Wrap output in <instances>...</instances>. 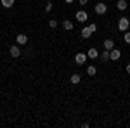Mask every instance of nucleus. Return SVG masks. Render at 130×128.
<instances>
[{
    "instance_id": "obj_23",
    "label": "nucleus",
    "mask_w": 130,
    "mask_h": 128,
    "mask_svg": "<svg viewBox=\"0 0 130 128\" xmlns=\"http://www.w3.org/2000/svg\"><path fill=\"white\" fill-rule=\"evenodd\" d=\"M64 2H66V4H71V2H73V0H64Z\"/></svg>"
},
{
    "instance_id": "obj_7",
    "label": "nucleus",
    "mask_w": 130,
    "mask_h": 128,
    "mask_svg": "<svg viewBox=\"0 0 130 128\" xmlns=\"http://www.w3.org/2000/svg\"><path fill=\"white\" fill-rule=\"evenodd\" d=\"M120 56H121V52L118 49H113V50H109V57L113 61H116V59H120Z\"/></svg>"
},
{
    "instance_id": "obj_10",
    "label": "nucleus",
    "mask_w": 130,
    "mask_h": 128,
    "mask_svg": "<svg viewBox=\"0 0 130 128\" xmlns=\"http://www.w3.org/2000/svg\"><path fill=\"white\" fill-rule=\"evenodd\" d=\"M62 28H64V30H68V31L73 30V23H71L70 19H64V21H62Z\"/></svg>"
},
{
    "instance_id": "obj_12",
    "label": "nucleus",
    "mask_w": 130,
    "mask_h": 128,
    "mask_svg": "<svg viewBox=\"0 0 130 128\" xmlns=\"http://www.w3.org/2000/svg\"><path fill=\"white\" fill-rule=\"evenodd\" d=\"M2 2V5L5 7V9H10L12 5H14V0H0Z\"/></svg>"
},
{
    "instance_id": "obj_8",
    "label": "nucleus",
    "mask_w": 130,
    "mask_h": 128,
    "mask_svg": "<svg viewBox=\"0 0 130 128\" xmlns=\"http://www.w3.org/2000/svg\"><path fill=\"white\" fill-rule=\"evenodd\" d=\"M102 45H104V49H106V50H113V49H115V42H113L111 38L104 40V43H102Z\"/></svg>"
},
{
    "instance_id": "obj_17",
    "label": "nucleus",
    "mask_w": 130,
    "mask_h": 128,
    "mask_svg": "<svg viewBox=\"0 0 130 128\" xmlns=\"http://www.w3.org/2000/svg\"><path fill=\"white\" fill-rule=\"evenodd\" d=\"M49 26H50V28H57V21H56V19H50Z\"/></svg>"
},
{
    "instance_id": "obj_13",
    "label": "nucleus",
    "mask_w": 130,
    "mask_h": 128,
    "mask_svg": "<svg viewBox=\"0 0 130 128\" xmlns=\"http://www.w3.org/2000/svg\"><path fill=\"white\" fill-rule=\"evenodd\" d=\"M116 7L120 10H125L127 9V2H125V0H118V2H116Z\"/></svg>"
},
{
    "instance_id": "obj_18",
    "label": "nucleus",
    "mask_w": 130,
    "mask_h": 128,
    "mask_svg": "<svg viewBox=\"0 0 130 128\" xmlns=\"http://www.w3.org/2000/svg\"><path fill=\"white\" fill-rule=\"evenodd\" d=\"M50 10H52V4L47 2V5H45V12H50Z\"/></svg>"
},
{
    "instance_id": "obj_11",
    "label": "nucleus",
    "mask_w": 130,
    "mask_h": 128,
    "mask_svg": "<svg viewBox=\"0 0 130 128\" xmlns=\"http://www.w3.org/2000/svg\"><path fill=\"white\" fill-rule=\"evenodd\" d=\"M97 56H99L97 49H89V54H87V57H90V59H95Z\"/></svg>"
},
{
    "instance_id": "obj_3",
    "label": "nucleus",
    "mask_w": 130,
    "mask_h": 128,
    "mask_svg": "<svg viewBox=\"0 0 130 128\" xmlns=\"http://www.w3.org/2000/svg\"><path fill=\"white\" fill-rule=\"evenodd\" d=\"M87 19H89V14H87L85 10H78V12H76V21H78V23H85Z\"/></svg>"
},
{
    "instance_id": "obj_4",
    "label": "nucleus",
    "mask_w": 130,
    "mask_h": 128,
    "mask_svg": "<svg viewBox=\"0 0 130 128\" xmlns=\"http://www.w3.org/2000/svg\"><path fill=\"white\" fill-rule=\"evenodd\" d=\"M106 10H108V5L106 4H102V2H99L97 5H95V14H106Z\"/></svg>"
},
{
    "instance_id": "obj_14",
    "label": "nucleus",
    "mask_w": 130,
    "mask_h": 128,
    "mask_svg": "<svg viewBox=\"0 0 130 128\" xmlns=\"http://www.w3.org/2000/svg\"><path fill=\"white\" fill-rule=\"evenodd\" d=\"M71 83H75V85H76V83H80V80H82V76L80 75H76V73H75V75H71Z\"/></svg>"
},
{
    "instance_id": "obj_19",
    "label": "nucleus",
    "mask_w": 130,
    "mask_h": 128,
    "mask_svg": "<svg viewBox=\"0 0 130 128\" xmlns=\"http://www.w3.org/2000/svg\"><path fill=\"white\" fill-rule=\"evenodd\" d=\"M123 40H125L127 43H130V33H125V35H123Z\"/></svg>"
},
{
    "instance_id": "obj_20",
    "label": "nucleus",
    "mask_w": 130,
    "mask_h": 128,
    "mask_svg": "<svg viewBox=\"0 0 130 128\" xmlns=\"http://www.w3.org/2000/svg\"><path fill=\"white\" fill-rule=\"evenodd\" d=\"M89 28H90V30H92V33H94V31L97 30V26H95V24H94V23H92V24H89Z\"/></svg>"
},
{
    "instance_id": "obj_9",
    "label": "nucleus",
    "mask_w": 130,
    "mask_h": 128,
    "mask_svg": "<svg viewBox=\"0 0 130 128\" xmlns=\"http://www.w3.org/2000/svg\"><path fill=\"white\" fill-rule=\"evenodd\" d=\"M92 36V30L90 28H83L82 30V38H90Z\"/></svg>"
},
{
    "instance_id": "obj_15",
    "label": "nucleus",
    "mask_w": 130,
    "mask_h": 128,
    "mask_svg": "<svg viewBox=\"0 0 130 128\" xmlns=\"http://www.w3.org/2000/svg\"><path fill=\"white\" fill-rule=\"evenodd\" d=\"M95 73H97V69H95V66H89V68H87V75H89V76H94Z\"/></svg>"
},
{
    "instance_id": "obj_16",
    "label": "nucleus",
    "mask_w": 130,
    "mask_h": 128,
    "mask_svg": "<svg viewBox=\"0 0 130 128\" xmlns=\"http://www.w3.org/2000/svg\"><path fill=\"white\" fill-rule=\"evenodd\" d=\"M101 59L104 61V62H106V61H109V59H111V57H109V50H106V49H104L102 56H101Z\"/></svg>"
},
{
    "instance_id": "obj_2",
    "label": "nucleus",
    "mask_w": 130,
    "mask_h": 128,
    "mask_svg": "<svg viewBox=\"0 0 130 128\" xmlns=\"http://www.w3.org/2000/svg\"><path fill=\"white\" fill-rule=\"evenodd\" d=\"M85 61H87V54H83V52H78L76 56H75V62L82 66V64H85Z\"/></svg>"
},
{
    "instance_id": "obj_6",
    "label": "nucleus",
    "mask_w": 130,
    "mask_h": 128,
    "mask_svg": "<svg viewBox=\"0 0 130 128\" xmlns=\"http://www.w3.org/2000/svg\"><path fill=\"white\" fill-rule=\"evenodd\" d=\"M16 42H18V45H24V43L28 42V36H26L24 33H19V35L16 36Z\"/></svg>"
},
{
    "instance_id": "obj_21",
    "label": "nucleus",
    "mask_w": 130,
    "mask_h": 128,
    "mask_svg": "<svg viewBox=\"0 0 130 128\" xmlns=\"http://www.w3.org/2000/svg\"><path fill=\"white\" fill-rule=\"evenodd\" d=\"M87 2H89V0H80V4H82V5H87Z\"/></svg>"
},
{
    "instance_id": "obj_22",
    "label": "nucleus",
    "mask_w": 130,
    "mask_h": 128,
    "mask_svg": "<svg viewBox=\"0 0 130 128\" xmlns=\"http://www.w3.org/2000/svg\"><path fill=\"white\" fill-rule=\"evenodd\" d=\"M125 69H127V73L130 75V64H127V68H125Z\"/></svg>"
},
{
    "instance_id": "obj_5",
    "label": "nucleus",
    "mask_w": 130,
    "mask_h": 128,
    "mask_svg": "<svg viewBox=\"0 0 130 128\" xmlns=\"http://www.w3.org/2000/svg\"><path fill=\"white\" fill-rule=\"evenodd\" d=\"M9 52H10V56H12V57H19V56H21L19 45H12V47L9 49Z\"/></svg>"
},
{
    "instance_id": "obj_1",
    "label": "nucleus",
    "mask_w": 130,
    "mask_h": 128,
    "mask_svg": "<svg viewBox=\"0 0 130 128\" xmlns=\"http://www.w3.org/2000/svg\"><path fill=\"white\" fill-rule=\"evenodd\" d=\"M128 26H130V19L128 17H121V19L118 21V28H120L121 31H127Z\"/></svg>"
}]
</instances>
